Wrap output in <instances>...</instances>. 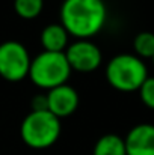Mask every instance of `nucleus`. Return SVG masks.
Listing matches in <instances>:
<instances>
[{
  "instance_id": "obj_1",
  "label": "nucleus",
  "mask_w": 154,
  "mask_h": 155,
  "mask_svg": "<svg viewBox=\"0 0 154 155\" xmlns=\"http://www.w3.org/2000/svg\"><path fill=\"white\" fill-rule=\"evenodd\" d=\"M107 6L104 0H63L60 24L77 39L95 36L106 24Z\"/></svg>"
},
{
  "instance_id": "obj_2",
  "label": "nucleus",
  "mask_w": 154,
  "mask_h": 155,
  "mask_svg": "<svg viewBox=\"0 0 154 155\" xmlns=\"http://www.w3.org/2000/svg\"><path fill=\"white\" fill-rule=\"evenodd\" d=\"M148 77L147 65L141 57L130 53L113 56L106 66V78L109 84L119 92L139 91Z\"/></svg>"
},
{
  "instance_id": "obj_3",
  "label": "nucleus",
  "mask_w": 154,
  "mask_h": 155,
  "mask_svg": "<svg viewBox=\"0 0 154 155\" xmlns=\"http://www.w3.org/2000/svg\"><path fill=\"white\" fill-rule=\"evenodd\" d=\"M20 136L29 148L47 149L57 142L60 136V119L51 114L49 110H30L21 122Z\"/></svg>"
},
{
  "instance_id": "obj_4",
  "label": "nucleus",
  "mask_w": 154,
  "mask_h": 155,
  "mask_svg": "<svg viewBox=\"0 0 154 155\" xmlns=\"http://www.w3.org/2000/svg\"><path fill=\"white\" fill-rule=\"evenodd\" d=\"M70 75L71 68L63 53L41 51L35 59H32L27 77L35 86L50 91L65 84Z\"/></svg>"
},
{
  "instance_id": "obj_5",
  "label": "nucleus",
  "mask_w": 154,
  "mask_h": 155,
  "mask_svg": "<svg viewBox=\"0 0 154 155\" xmlns=\"http://www.w3.org/2000/svg\"><path fill=\"white\" fill-rule=\"evenodd\" d=\"M30 56L27 48L18 41H5L0 44V77L8 81H21L29 75Z\"/></svg>"
},
{
  "instance_id": "obj_6",
  "label": "nucleus",
  "mask_w": 154,
  "mask_h": 155,
  "mask_svg": "<svg viewBox=\"0 0 154 155\" xmlns=\"http://www.w3.org/2000/svg\"><path fill=\"white\" fill-rule=\"evenodd\" d=\"M63 54L71 71L74 69L79 72H92L103 62L101 50L89 39H77L68 44Z\"/></svg>"
},
{
  "instance_id": "obj_7",
  "label": "nucleus",
  "mask_w": 154,
  "mask_h": 155,
  "mask_svg": "<svg viewBox=\"0 0 154 155\" xmlns=\"http://www.w3.org/2000/svg\"><path fill=\"white\" fill-rule=\"evenodd\" d=\"M47 110L57 119L71 116L79 107V94L70 84H60L47 91Z\"/></svg>"
},
{
  "instance_id": "obj_8",
  "label": "nucleus",
  "mask_w": 154,
  "mask_h": 155,
  "mask_svg": "<svg viewBox=\"0 0 154 155\" xmlns=\"http://www.w3.org/2000/svg\"><path fill=\"white\" fill-rule=\"evenodd\" d=\"M127 155H154V125L138 124L124 139Z\"/></svg>"
},
{
  "instance_id": "obj_9",
  "label": "nucleus",
  "mask_w": 154,
  "mask_h": 155,
  "mask_svg": "<svg viewBox=\"0 0 154 155\" xmlns=\"http://www.w3.org/2000/svg\"><path fill=\"white\" fill-rule=\"evenodd\" d=\"M68 32L60 23L47 24L41 32V45L44 51L63 53L68 47Z\"/></svg>"
},
{
  "instance_id": "obj_10",
  "label": "nucleus",
  "mask_w": 154,
  "mask_h": 155,
  "mask_svg": "<svg viewBox=\"0 0 154 155\" xmlns=\"http://www.w3.org/2000/svg\"><path fill=\"white\" fill-rule=\"evenodd\" d=\"M92 155H127L124 139L113 133L104 134L97 140Z\"/></svg>"
},
{
  "instance_id": "obj_11",
  "label": "nucleus",
  "mask_w": 154,
  "mask_h": 155,
  "mask_svg": "<svg viewBox=\"0 0 154 155\" xmlns=\"http://www.w3.org/2000/svg\"><path fill=\"white\" fill-rule=\"evenodd\" d=\"M44 8V0H14V9L23 20L36 18Z\"/></svg>"
},
{
  "instance_id": "obj_12",
  "label": "nucleus",
  "mask_w": 154,
  "mask_h": 155,
  "mask_svg": "<svg viewBox=\"0 0 154 155\" xmlns=\"http://www.w3.org/2000/svg\"><path fill=\"white\" fill-rule=\"evenodd\" d=\"M133 48L138 57L141 59H153L154 56V33L153 32H141L133 39Z\"/></svg>"
},
{
  "instance_id": "obj_13",
  "label": "nucleus",
  "mask_w": 154,
  "mask_h": 155,
  "mask_svg": "<svg viewBox=\"0 0 154 155\" xmlns=\"http://www.w3.org/2000/svg\"><path fill=\"white\" fill-rule=\"evenodd\" d=\"M138 92H139L141 101L148 108L154 110V77H147V80L142 83Z\"/></svg>"
},
{
  "instance_id": "obj_14",
  "label": "nucleus",
  "mask_w": 154,
  "mask_h": 155,
  "mask_svg": "<svg viewBox=\"0 0 154 155\" xmlns=\"http://www.w3.org/2000/svg\"><path fill=\"white\" fill-rule=\"evenodd\" d=\"M32 110L33 111L47 110V98H46V95H36V97L32 98Z\"/></svg>"
},
{
  "instance_id": "obj_15",
  "label": "nucleus",
  "mask_w": 154,
  "mask_h": 155,
  "mask_svg": "<svg viewBox=\"0 0 154 155\" xmlns=\"http://www.w3.org/2000/svg\"><path fill=\"white\" fill-rule=\"evenodd\" d=\"M151 60H153V63H154V56H153V59H151Z\"/></svg>"
}]
</instances>
